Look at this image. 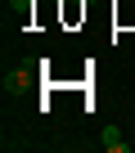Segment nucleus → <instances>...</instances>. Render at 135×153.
Masks as SVG:
<instances>
[{"mask_svg":"<svg viewBox=\"0 0 135 153\" xmlns=\"http://www.w3.org/2000/svg\"><path fill=\"white\" fill-rule=\"evenodd\" d=\"M99 144H104L108 153H126V149H131V144L122 140V131H117V126H104V140H99Z\"/></svg>","mask_w":135,"mask_h":153,"instance_id":"2","label":"nucleus"},{"mask_svg":"<svg viewBox=\"0 0 135 153\" xmlns=\"http://www.w3.org/2000/svg\"><path fill=\"white\" fill-rule=\"evenodd\" d=\"M32 81H36V72H32V63H23V68H14L5 76V90H27Z\"/></svg>","mask_w":135,"mask_h":153,"instance_id":"1","label":"nucleus"}]
</instances>
